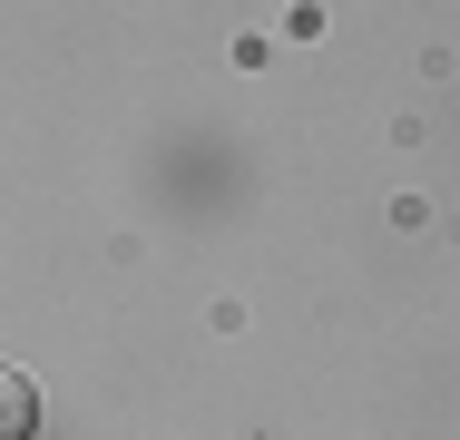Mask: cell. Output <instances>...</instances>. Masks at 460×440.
<instances>
[{
  "instance_id": "obj_1",
  "label": "cell",
  "mask_w": 460,
  "mask_h": 440,
  "mask_svg": "<svg viewBox=\"0 0 460 440\" xmlns=\"http://www.w3.org/2000/svg\"><path fill=\"white\" fill-rule=\"evenodd\" d=\"M0 440H30V382L20 372L0 382Z\"/></svg>"
}]
</instances>
